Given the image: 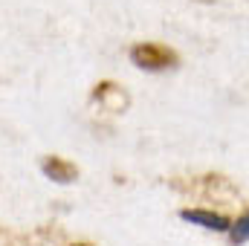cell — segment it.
<instances>
[{
  "label": "cell",
  "instance_id": "obj_1",
  "mask_svg": "<svg viewBox=\"0 0 249 246\" xmlns=\"http://www.w3.org/2000/svg\"><path fill=\"white\" fill-rule=\"evenodd\" d=\"M130 61L136 64L139 70L162 72V70H171L177 64V55L168 47H162V44H136L130 50Z\"/></svg>",
  "mask_w": 249,
  "mask_h": 246
},
{
  "label": "cell",
  "instance_id": "obj_2",
  "mask_svg": "<svg viewBox=\"0 0 249 246\" xmlns=\"http://www.w3.org/2000/svg\"><path fill=\"white\" fill-rule=\"evenodd\" d=\"M188 223H197L203 229H217V232H229V220L223 214H214V211H206V209H183L180 214Z\"/></svg>",
  "mask_w": 249,
  "mask_h": 246
},
{
  "label": "cell",
  "instance_id": "obj_3",
  "mask_svg": "<svg viewBox=\"0 0 249 246\" xmlns=\"http://www.w3.org/2000/svg\"><path fill=\"white\" fill-rule=\"evenodd\" d=\"M41 168H44V174H47L50 180H55V183H72V180L78 177V168H75L72 162L61 159V157H47V159L41 162Z\"/></svg>",
  "mask_w": 249,
  "mask_h": 246
},
{
  "label": "cell",
  "instance_id": "obj_4",
  "mask_svg": "<svg viewBox=\"0 0 249 246\" xmlns=\"http://www.w3.org/2000/svg\"><path fill=\"white\" fill-rule=\"evenodd\" d=\"M93 96H96L99 102H105L110 110H122V107H127V96H124V90H119L116 84H99Z\"/></svg>",
  "mask_w": 249,
  "mask_h": 246
},
{
  "label": "cell",
  "instance_id": "obj_5",
  "mask_svg": "<svg viewBox=\"0 0 249 246\" xmlns=\"http://www.w3.org/2000/svg\"><path fill=\"white\" fill-rule=\"evenodd\" d=\"M229 241H232L235 246L247 244V241H249V211L238 220V223H235V226H229Z\"/></svg>",
  "mask_w": 249,
  "mask_h": 246
},
{
  "label": "cell",
  "instance_id": "obj_6",
  "mask_svg": "<svg viewBox=\"0 0 249 246\" xmlns=\"http://www.w3.org/2000/svg\"><path fill=\"white\" fill-rule=\"evenodd\" d=\"M197 3H214V0H197Z\"/></svg>",
  "mask_w": 249,
  "mask_h": 246
},
{
  "label": "cell",
  "instance_id": "obj_7",
  "mask_svg": "<svg viewBox=\"0 0 249 246\" xmlns=\"http://www.w3.org/2000/svg\"><path fill=\"white\" fill-rule=\"evenodd\" d=\"M78 246H84V244H78Z\"/></svg>",
  "mask_w": 249,
  "mask_h": 246
}]
</instances>
